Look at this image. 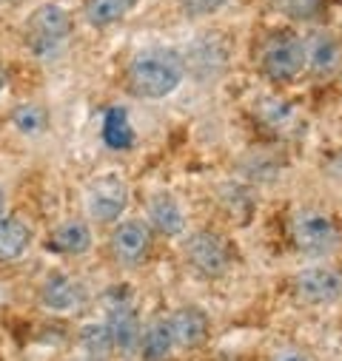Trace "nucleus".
<instances>
[{
  "label": "nucleus",
  "mask_w": 342,
  "mask_h": 361,
  "mask_svg": "<svg viewBox=\"0 0 342 361\" xmlns=\"http://www.w3.org/2000/svg\"><path fill=\"white\" fill-rule=\"evenodd\" d=\"M263 71L266 77L285 82L294 80L305 68V40H300L294 32H274L263 43Z\"/></svg>",
  "instance_id": "20e7f679"
},
{
  "label": "nucleus",
  "mask_w": 342,
  "mask_h": 361,
  "mask_svg": "<svg viewBox=\"0 0 342 361\" xmlns=\"http://www.w3.org/2000/svg\"><path fill=\"white\" fill-rule=\"evenodd\" d=\"M175 336H171V324H168V319H157V322H151L146 330H143V336H140V355H143V361H168L171 358V353H175Z\"/></svg>",
  "instance_id": "2eb2a0df"
},
{
  "label": "nucleus",
  "mask_w": 342,
  "mask_h": 361,
  "mask_svg": "<svg viewBox=\"0 0 342 361\" xmlns=\"http://www.w3.org/2000/svg\"><path fill=\"white\" fill-rule=\"evenodd\" d=\"M271 361H314L308 353H302V350H277L274 355H271Z\"/></svg>",
  "instance_id": "5701e85b"
},
{
  "label": "nucleus",
  "mask_w": 342,
  "mask_h": 361,
  "mask_svg": "<svg viewBox=\"0 0 342 361\" xmlns=\"http://www.w3.org/2000/svg\"><path fill=\"white\" fill-rule=\"evenodd\" d=\"M6 82H9V74H6V68H4V66H0V92L6 88Z\"/></svg>",
  "instance_id": "b1692460"
},
{
  "label": "nucleus",
  "mask_w": 342,
  "mask_h": 361,
  "mask_svg": "<svg viewBox=\"0 0 342 361\" xmlns=\"http://www.w3.org/2000/svg\"><path fill=\"white\" fill-rule=\"evenodd\" d=\"M71 35V15L57 4H43L26 18L23 43L35 57H54Z\"/></svg>",
  "instance_id": "f03ea898"
},
{
  "label": "nucleus",
  "mask_w": 342,
  "mask_h": 361,
  "mask_svg": "<svg viewBox=\"0 0 342 361\" xmlns=\"http://www.w3.org/2000/svg\"><path fill=\"white\" fill-rule=\"evenodd\" d=\"M95 245L92 228L80 222V219H69L60 222L57 228H52V233L46 236V250L52 253H63V256H83L89 253Z\"/></svg>",
  "instance_id": "f8f14e48"
},
{
  "label": "nucleus",
  "mask_w": 342,
  "mask_h": 361,
  "mask_svg": "<svg viewBox=\"0 0 342 361\" xmlns=\"http://www.w3.org/2000/svg\"><path fill=\"white\" fill-rule=\"evenodd\" d=\"M12 126L26 137H40L49 128V114L37 103H20L12 111Z\"/></svg>",
  "instance_id": "aec40b11"
},
{
  "label": "nucleus",
  "mask_w": 342,
  "mask_h": 361,
  "mask_svg": "<svg viewBox=\"0 0 342 361\" xmlns=\"http://www.w3.org/2000/svg\"><path fill=\"white\" fill-rule=\"evenodd\" d=\"M4 211H6V191L0 188V216H4Z\"/></svg>",
  "instance_id": "393cba45"
},
{
  "label": "nucleus",
  "mask_w": 342,
  "mask_h": 361,
  "mask_svg": "<svg viewBox=\"0 0 342 361\" xmlns=\"http://www.w3.org/2000/svg\"><path fill=\"white\" fill-rule=\"evenodd\" d=\"M40 302L52 313H69L83 302V285L71 279L66 270H52L40 285Z\"/></svg>",
  "instance_id": "9b49d317"
},
{
  "label": "nucleus",
  "mask_w": 342,
  "mask_h": 361,
  "mask_svg": "<svg viewBox=\"0 0 342 361\" xmlns=\"http://www.w3.org/2000/svg\"><path fill=\"white\" fill-rule=\"evenodd\" d=\"M148 222L154 231H160L163 236H180L186 231V216H183V208L177 205V200L165 194V191H157L148 197Z\"/></svg>",
  "instance_id": "ddd939ff"
},
{
  "label": "nucleus",
  "mask_w": 342,
  "mask_h": 361,
  "mask_svg": "<svg viewBox=\"0 0 342 361\" xmlns=\"http://www.w3.org/2000/svg\"><path fill=\"white\" fill-rule=\"evenodd\" d=\"M103 324H106V330L112 336L114 353H120V355L137 353L143 327H140L137 310H134V305H131L129 296H112L109 299V310H106V322Z\"/></svg>",
  "instance_id": "0eeeda50"
},
{
  "label": "nucleus",
  "mask_w": 342,
  "mask_h": 361,
  "mask_svg": "<svg viewBox=\"0 0 342 361\" xmlns=\"http://www.w3.org/2000/svg\"><path fill=\"white\" fill-rule=\"evenodd\" d=\"M183 253L189 259V264L194 270H200L203 276H223L228 264H231V250L228 245L217 236V233H208V231H197L191 233L186 242H183Z\"/></svg>",
  "instance_id": "423d86ee"
},
{
  "label": "nucleus",
  "mask_w": 342,
  "mask_h": 361,
  "mask_svg": "<svg viewBox=\"0 0 342 361\" xmlns=\"http://www.w3.org/2000/svg\"><path fill=\"white\" fill-rule=\"evenodd\" d=\"M291 239H294L297 250L308 259L331 256L342 245V233H339L336 222L331 216H325L322 211H300L291 219Z\"/></svg>",
  "instance_id": "7ed1b4c3"
},
{
  "label": "nucleus",
  "mask_w": 342,
  "mask_h": 361,
  "mask_svg": "<svg viewBox=\"0 0 342 361\" xmlns=\"http://www.w3.org/2000/svg\"><path fill=\"white\" fill-rule=\"evenodd\" d=\"M231 0H183V12L189 18H206V15H214L217 9H223Z\"/></svg>",
  "instance_id": "412c9836"
},
{
  "label": "nucleus",
  "mask_w": 342,
  "mask_h": 361,
  "mask_svg": "<svg viewBox=\"0 0 342 361\" xmlns=\"http://www.w3.org/2000/svg\"><path fill=\"white\" fill-rule=\"evenodd\" d=\"M140 0H86V23L95 29H106L123 20Z\"/></svg>",
  "instance_id": "a211bd4d"
},
{
  "label": "nucleus",
  "mask_w": 342,
  "mask_h": 361,
  "mask_svg": "<svg viewBox=\"0 0 342 361\" xmlns=\"http://www.w3.org/2000/svg\"><path fill=\"white\" fill-rule=\"evenodd\" d=\"M129 205V185L120 173H103L86 191V208L89 216L100 225L117 222Z\"/></svg>",
  "instance_id": "39448f33"
},
{
  "label": "nucleus",
  "mask_w": 342,
  "mask_h": 361,
  "mask_svg": "<svg viewBox=\"0 0 342 361\" xmlns=\"http://www.w3.org/2000/svg\"><path fill=\"white\" fill-rule=\"evenodd\" d=\"M168 324H171V336H175V344L177 347H186V350H194V347H203L208 341V333H211V324H208V316L189 305V307H177L171 316H165Z\"/></svg>",
  "instance_id": "9d476101"
},
{
  "label": "nucleus",
  "mask_w": 342,
  "mask_h": 361,
  "mask_svg": "<svg viewBox=\"0 0 342 361\" xmlns=\"http://www.w3.org/2000/svg\"><path fill=\"white\" fill-rule=\"evenodd\" d=\"M186 77V60L171 49H143L129 63V88L143 100H163L177 92Z\"/></svg>",
  "instance_id": "f257e3e1"
},
{
  "label": "nucleus",
  "mask_w": 342,
  "mask_h": 361,
  "mask_svg": "<svg viewBox=\"0 0 342 361\" xmlns=\"http://www.w3.org/2000/svg\"><path fill=\"white\" fill-rule=\"evenodd\" d=\"M32 245V231L15 216H0V262L20 259Z\"/></svg>",
  "instance_id": "f3484780"
},
{
  "label": "nucleus",
  "mask_w": 342,
  "mask_h": 361,
  "mask_svg": "<svg viewBox=\"0 0 342 361\" xmlns=\"http://www.w3.org/2000/svg\"><path fill=\"white\" fill-rule=\"evenodd\" d=\"M77 341H80V350H83V361H109L112 353H114L106 324H86L77 333Z\"/></svg>",
  "instance_id": "6ab92c4d"
},
{
  "label": "nucleus",
  "mask_w": 342,
  "mask_h": 361,
  "mask_svg": "<svg viewBox=\"0 0 342 361\" xmlns=\"http://www.w3.org/2000/svg\"><path fill=\"white\" fill-rule=\"evenodd\" d=\"M100 137L112 151H129L134 145V128H131V117L123 106H112L103 114V126H100Z\"/></svg>",
  "instance_id": "dca6fc26"
},
{
  "label": "nucleus",
  "mask_w": 342,
  "mask_h": 361,
  "mask_svg": "<svg viewBox=\"0 0 342 361\" xmlns=\"http://www.w3.org/2000/svg\"><path fill=\"white\" fill-rule=\"evenodd\" d=\"M319 4H322V0H285L283 9H285L291 18L302 20V18H311V15L319 9Z\"/></svg>",
  "instance_id": "4be33fe9"
},
{
  "label": "nucleus",
  "mask_w": 342,
  "mask_h": 361,
  "mask_svg": "<svg viewBox=\"0 0 342 361\" xmlns=\"http://www.w3.org/2000/svg\"><path fill=\"white\" fill-rule=\"evenodd\" d=\"M294 296L311 307L334 305L342 296V276L328 267H305L294 279Z\"/></svg>",
  "instance_id": "6e6552de"
},
{
  "label": "nucleus",
  "mask_w": 342,
  "mask_h": 361,
  "mask_svg": "<svg viewBox=\"0 0 342 361\" xmlns=\"http://www.w3.org/2000/svg\"><path fill=\"white\" fill-rule=\"evenodd\" d=\"M109 247H112V256L123 264V267H134L140 264L148 250H151V228L140 219H126V222H117V228L112 231V239H109Z\"/></svg>",
  "instance_id": "1a4fd4ad"
},
{
  "label": "nucleus",
  "mask_w": 342,
  "mask_h": 361,
  "mask_svg": "<svg viewBox=\"0 0 342 361\" xmlns=\"http://www.w3.org/2000/svg\"><path fill=\"white\" fill-rule=\"evenodd\" d=\"M305 66L311 68V74L317 77H328L342 66V49L336 43V37H331L328 32H317L308 43H305Z\"/></svg>",
  "instance_id": "4468645a"
}]
</instances>
